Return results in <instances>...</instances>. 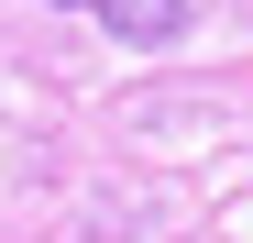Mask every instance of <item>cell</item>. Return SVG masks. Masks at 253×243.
Segmentation results:
<instances>
[{
	"mask_svg": "<svg viewBox=\"0 0 253 243\" xmlns=\"http://www.w3.org/2000/svg\"><path fill=\"white\" fill-rule=\"evenodd\" d=\"M77 11H99L121 45H176L187 33V0H77Z\"/></svg>",
	"mask_w": 253,
	"mask_h": 243,
	"instance_id": "6da1fadb",
	"label": "cell"
}]
</instances>
